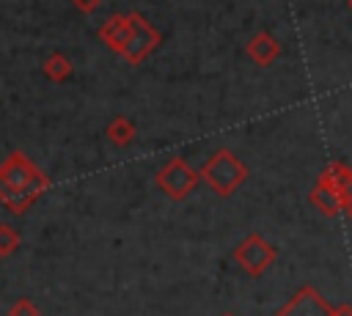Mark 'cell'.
<instances>
[{
  "instance_id": "cell-1",
  "label": "cell",
  "mask_w": 352,
  "mask_h": 316,
  "mask_svg": "<svg viewBox=\"0 0 352 316\" xmlns=\"http://www.w3.org/2000/svg\"><path fill=\"white\" fill-rule=\"evenodd\" d=\"M99 38L104 41L107 49L121 55L129 66H140L162 41L160 30L138 11L113 14L110 19H104L99 27Z\"/></svg>"
},
{
  "instance_id": "cell-2",
  "label": "cell",
  "mask_w": 352,
  "mask_h": 316,
  "mask_svg": "<svg viewBox=\"0 0 352 316\" xmlns=\"http://www.w3.org/2000/svg\"><path fill=\"white\" fill-rule=\"evenodd\" d=\"M50 190V176L22 151H11L0 162V203L11 214H25Z\"/></svg>"
},
{
  "instance_id": "cell-3",
  "label": "cell",
  "mask_w": 352,
  "mask_h": 316,
  "mask_svg": "<svg viewBox=\"0 0 352 316\" xmlns=\"http://www.w3.org/2000/svg\"><path fill=\"white\" fill-rule=\"evenodd\" d=\"M201 181L209 184V190L220 198H231L250 176L248 165L231 151V148H217L204 165H201Z\"/></svg>"
},
{
  "instance_id": "cell-4",
  "label": "cell",
  "mask_w": 352,
  "mask_h": 316,
  "mask_svg": "<svg viewBox=\"0 0 352 316\" xmlns=\"http://www.w3.org/2000/svg\"><path fill=\"white\" fill-rule=\"evenodd\" d=\"M201 181V173L184 159V157H170L154 176V184L170 198V201H184L195 192Z\"/></svg>"
},
{
  "instance_id": "cell-5",
  "label": "cell",
  "mask_w": 352,
  "mask_h": 316,
  "mask_svg": "<svg viewBox=\"0 0 352 316\" xmlns=\"http://www.w3.org/2000/svg\"><path fill=\"white\" fill-rule=\"evenodd\" d=\"M278 258V250L270 239H264V234H248L236 247H234V261L242 272H248L250 278H261Z\"/></svg>"
},
{
  "instance_id": "cell-6",
  "label": "cell",
  "mask_w": 352,
  "mask_h": 316,
  "mask_svg": "<svg viewBox=\"0 0 352 316\" xmlns=\"http://www.w3.org/2000/svg\"><path fill=\"white\" fill-rule=\"evenodd\" d=\"M275 316H330V302L319 294L316 286H300L283 305H278Z\"/></svg>"
},
{
  "instance_id": "cell-7",
  "label": "cell",
  "mask_w": 352,
  "mask_h": 316,
  "mask_svg": "<svg viewBox=\"0 0 352 316\" xmlns=\"http://www.w3.org/2000/svg\"><path fill=\"white\" fill-rule=\"evenodd\" d=\"M245 52H248V58H250L256 66L267 69V66H272V63L280 58V44H278V38H275L272 33L258 30V33H256V36L248 41Z\"/></svg>"
},
{
  "instance_id": "cell-8",
  "label": "cell",
  "mask_w": 352,
  "mask_h": 316,
  "mask_svg": "<svg viewBox=\"0 0 352 316\" xmlns=\"http://www.w3.org/2000/svg\"><path fill=\"white\" fill-rule=\"evenodd\" d=\"M308 201H311L322 214H327V217H336V214L344 212V203H341L338 192L330 187V181H327L324 176H316V184L311 187Z\"/></svg>"
},
{
  "instance_id": "cell-9",
  "label": "cell",
  "mask_w": 352,
  "mask_h": 316,
  "mask_svg": "<svg viewBox=\"0 0 352 316\" xmlns=\"http://www.w3.org/2000/svg\"><path fill=\"white\" fill-rule=\"evenodd\" d=\"M319 176H324L330 181V187L338 192V198H341V203L346 209L352 203V165L338 159V162H330Z\"/></svg>"
},
{
  "instance_id": "cell-10",
  "label": "cell",
  "mask_w": 352,
  "mask_h": 316,
  "mask_svg": "<svg viewBox=\"0 0 352 316\" xmlns=\"http://www.w3.org/2000/svg\"><path fill=\"white\" fill-rule=\"evenodd\" d=\"M104 135H107V140H110L113 146L124 148V146H129V143L135 140V121L126 118V115H116V118L107 124Z\"/></svg>"
},
{
  "instance_id": "cell-11",
  "label": "cell",
  "mask_w": 352,
  "mask_h": 316,
  "mask_svg": "<svg viewBox=\"0 0 352 316\" xmlns=\"http://www.w3.org/2000/svg\"><path fill=\"white\" fill-rule=\"evenodd\" d=\"M44 77L47 80H52V82H63V80H69L72 77V71H74V66H72V60L63 55V52H52L47 60H44Z\"/></svg>"
},
{
  "instance_id": "cell-12",
  "label": "cell",
  "mask_w": 352,
  "mask_h": 316,
  "mask_svg": "<svg viewBox=\"0 0 352 316\" xmlns=\"http://www.w3.org/2000/svg\"><path fill=\"white\" fill-rule=\"evenodd\" d=\"M19 245H22L19 231H16V228H11L8 223H0V256L6 258V256H11V253H16V250H19Z\"/></svg>"
},
{
  "instance_id": "cell-13",
  "label": "cell",
  "mask_w": 352,
  "mask_h": 316,
  "mask_svg": "<svg viewBox=\"0 0 352 316\" xmlns=\"http://www.w3.org/2000/svg\"><path fill=\"white\" fill-rule=\"evenodd\" d=\"M8 316H41V311H38V305H36L33 300L19 297V300L8 308Z\"/></svg>"
},
{
  "instance_id": "cell-14",
  "label": "cell",
  "mask_w": 352,
  "mask_h": 316,
  "mask_svg": "<svg viewBox=\"0 0 352 316\" xmlns=\"http://www.w3.org/2000/svg\"><path fill=\"white\" fill-rule=\"evenodd\" d=\"M72 5H74L77 11H82V14H94V11L102 5V0H72Z\"/></svg>"
},
{
  "instance_id": "cell-15",
  "label": "cell",
  "mask_w": 352,
  "mask_h": 316,
  "mask_svg": "<svg viewBox=\"0 0 352 316\" xmlns=\"http://www.w3.org/2000/svg\"><path fill=\"white\" fill-rule=\"evenodd\" d=\"M330 316H352V302H338V305H330Z\"/></svg>"
},
{
  "instance_id": "cell-16",
  "label": "cell",
  "mask_w": 352,
  "mask_h": 316,
  "mask_svg": "<svg viewBox=\"0 0 352 316\" xmlns=\"http://www.w3.org/2000/svg\"><path fill=\"white\" fill-rule=\"evenodd\" d=\"M344 212H346V214H349V220H352V203H349V206H346Z\"/></svg>"
},
{
  "instance_id": "cell-17",
  "label": "cell",
  "mask_w": 352,
  "mask_h": 316,
  "mask_svg": "<svg viewBox=\"0 0 352 316\" xmlns=\"http://www.w3.org/2000/svg\"><path fill=\"white\" fill-rule=\"evenodd\" d=\"M220 316H236V313H231V311H228V313H220Z\"/></svg>"
},
{
  "instance_id": "cell-18",
  "label": "cell",
  "mask_w": 352,
  "mask_h": 316,
  "mask_svg": "<svg viewBox=\"0 0 352 316\" xmlns=\"http://www.w3.org/2000/svg\"><path fill=\"white\" fill-rule=\"evenodd\" d=\"M346 5H349V11H352V0H346Z\"/></svg>"
}]
</instances>
